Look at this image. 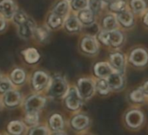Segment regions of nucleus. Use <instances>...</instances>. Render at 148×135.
<instances>
[{"instance_id": "27", "label": "nucleus", "mask_w": 148, "mask_h": 135, "mask_svg": "<svg viewBox=\"0 0 148 135\" xmlns=\"http://www.w3.org/2000/svg\"><path fill=\"white\" fill-rule=\"evenodd\" d=\"M89 9L99 18L106 10L103 0H88Z\"/></svg>"}, {"instance_id": "43", "label": "nucleus", "mask_w": 148, "mask_h": 135, "mask_svg": "<svg viewBox=\"0 0 148 135\" xmlns=\"http://www.w3.org/2000/svg\"><path fill=\"white\" fill-rule=\"evenodd\" d=\"M2 76H3V75H2V73H1V72H0V79H1V78H2Z\"/></svg>"}, {"instance_id": "42", "label": "nucleus", "mask_w": 148, "mask_h": 135, "mask_svg": "<svg viewBox=\"0 0 148 135\" xmlns=\"http://www.w3.org/2000/svg\"><path fill=\"white\" fill-rule=\"evenodd\" d=\"M52 135H65V134L63 133V132H55V133H53Z\"/></svg>"}, {"instance_id": "30", "label": "nucleus", "mask_w": 148, "mask_h": 135, "mask_svg": "<svg viewBox=\"0 0 148 135\" xmlns=\"http://www.w3.org/2000/svg\"><path fill=\"white\" fill-rule=\"evenodd\" d=\"M29 16H30V15H29L25 10H23L22 8L19 7L18 10L17 11V12L15 13L13 19H12L11 24H12L14 27H16V26H18L19 24H21L22 22H24Z\"/></svg>"}, {"instance_id": "9", "label": "nucleus", "mask_w": 148, "mask_h": 135, "mask_svg": "<svg viewBox=\"0 0 148 135\" xmlns=\"http://www.w3.org/2000/svg\"><path fill=\"white\" fill-rule=\"evenodd\" d=\"M18 8L17 0H0V16L10 23Z\"/></svg>"}, {"instance_id": "28", "label": "nucleus", "mask_w": 148, "mask_h": 135, "mask_svg": "<svg viewBox=\"0 0 148 135\" xmlns=\"http://www.w3.org/2000/svg\"><path fill=\"white\" fill-rule=\"evenodd\" d=\"M71 10L73 13H78L83 10L89 8L88 0H71L70 2Z\"/></svg>"}, {"instance_id": "16", "label": "nucleus", "mask_w": 148, "mask_h": 135, "mask_svg": "<svg viewBox=\"0 0 148 135\" xmlns=\"http://www.w3.org/2000/svg\"><path fill=\"white\" fill-rule=\"evenodd\" d=\"M65 103L68 108L71 110H77L82 104V97L75 87H71L68 90L65 98Z\"/></svg>"}, {"instance_id": "34", "label": "nucleus", "mask_w": 148, "mask_h": 135, "mask_svg": "<svg viewBox=\"0 0 148 135\" xmlns=\"http://www.w3.org/2000/svg\"><path fill=\"white\" fill-rule=\"evenodd\" d=\"M14 85L12 84V80L7 76H2L0 79V93H7L10 90L12 89V86Z\"/></svg>"}, {"instance_id": "14", "label": "nucleus", "mask_w": 148, "mask_h": 135, "mask_svg": "<svg viewBox=\"0 0 148 135\" xmlns=\"http://www.w3.org/2000/svg\"><path fill=\"white\" fill-rule=\"evenodd\" d=\"M64 20L65 19L48 11V12L46 13L45 17L44 23L51 32H57V31L63 29Z\"/></svg>"}, {"instance_id": "37", "label": "nucleus", "mask_w": 148, "mask_h": 135, "mask_svg": "<svg viewBox=\"0 0 148 135\" xmlns=\"http://www.w3.org/2000/svg\"><path fill=\"white\" fill-rule=\"evenodd\" d=\"M29 135H48V130L45 126H36L30 131Z\"/></svg>"}, {"instance_id": "44", "label": "nucleus", "mask_w": 148, "mask_h": 135, "mask_svg": "<svg viewBox=\"0 0 148 135\" xmlns=\"http://www.w3.org/2000/svg\"><path fill=\"white\" fill-rule=\"evenodd\" d=\"M68 1H69V2H71V0H68Z\"/></svg>"}, {"instance_id": "38", "label": "nucleus", "mask_w": 148, "mask_h": 135, "mask_svg": "<svg viewBox=\"0 0 148 135\" xmlns=\"http://www.w3.org/2000/svg\"><path fill=\"white\" fill-rule=\"evenodd\" d=\"M10 25L11 23L9 21H7L6 19H5L4 18L0 16V35L5 34L8 31Z\"/></svg>"}, {"instance_id": "4", "label": "nucleus", "mask_w": 148, "mask_h": 135, "mask_svg": "<svg viewBox=\"0 0 148 135\" xmlns=\"http://www.w3.org/2000/svg\"><path fill=\"white\" fill-rule=\"evenodd\" d=\"M37 25L38 23L36 22V20L32 16H29L24 22L15 27L18 37L24 41L32 40L33 32Z\"/></svg>"}, {"instance_id": "22", "label": "nucleus", "mask_w": 148, "mask_h": 135, "mask_svg": "<svg viewBox=\"0 0 148 135\" xmlns=\"http://www.w3.org/2000/svg\"><path fill=\"white\" fill-rule=\"evenodd\" d=\"M9 78L14 86H21L26 80V73L21 67H14L9 74Z\"/></svg>"}, {"instance_id": "8", "label": "nucleus", "mask_w": 148, "mask_h": 135, "mask_svg": "<svg viewBox=\"0 0 148 135\" xmlns=\"http://www.w3.org/2000/svg\"><path fill=\"white\" fill-rule=\"evenodd\" d=\"M52 32L45 23L38 24L33 32L32 41L39 45H46L50 42Z\"/></svg>"}, {"instance_id": "17", "label": "nucleus", "mask_w": 148, "mask_h": 135, "mask_svg": "<svg viewBox=\"0 0 148 135\" xmlns=\"http://www.w3.org/2000/svg\"><path fill=\"white\" fill-rule=\"evenodd\" d=\"M45 104V99L39 95H32L29 97L25 102V110L28 112H38Z\"/></svg>"}, {"instance_id": "35", "label": "nucleus", "mask_w": 148, "mask_h": 135, "mask_svg": "<svg viewBox=\"0 0 148 135\" xmlns=\"http://www.w3.org/2000/svg\"><path fill=\"white\" fill-rule=\"evenodd\" d=\"M145 95V93H144L142 87H140V88H138L137 90L133 91V92L131 93L130 97H131L132 100H133V101H135V102H142V101L144 100Z\"/></svg>"}, {"instance_id": "41", "label": "nucleus", "mask_w": 148, "mask_h": 135, "mask_svg": "<svg viewBox=\"0 0 148 135\" xmlns=\"http://www.w3.org/2000/svg\"><path fill=\"white\" fill-rule=\"evenodd\" d=\"M113 0H103V2H104V4H105V5H106V6L111 3V2H112Z\"/></svg>"}, {"instance_id": "31", "label": "nucleus", "mask_w": 148, "mask_h": 135, "mask_svg": "<svg viewBox=\"0 0 148 135\" xmlns=\"http://www.w3.org/2000/svg\"><path fill=\"white\" fill-rule=\"evenodd\" d=\"M95 87H96V90L100 94H103V95L107 94L111 90L106 79H99L98 81L95 83Z\"/></svg>"}, {"instance_id": "33", "label": "nucleus", "mask_w": 148, "mask_h": 135, "mask_svg": "<svg viewBox=\"0 0 148 135\" xmlns=\"http://www.w3.org/2000/svg\"><path fill=\"white\" fill-rule=\"evenodd\" d=\"M50 125L53 130H56V131L61 130L64 127V121H63L62 117L58 114L52 115L50 119Z\"/></svg>"}, {"instance_id": "13", "label": "nucleus", "mask_w": 148, "mask_h": 135, "mask_svg": "<svg viewBox=\"0 0 148 135\" xmlns=\"http://www.w3.org/2000/svg\"><path fill=\"white\" fill-rule=\"evenodd\" d=\"M109 63L113 68L114 72L124 74L126 64V59L124 53L119 51L112 52L109 55Z\"/></svg>"}, {"instance_id": "23", "label": "nucleus", "mask_w": 148, "mask_h": 135, "mask_svg": "<svg viewBox=\"0 0 148 135\" xmlns=\"http://www.w3.org/2000/svg\"><path fill=\"white\" fill-rule=\"evenodd\" d=\"M143 119H144V116L140 111L133 110V111H131L127 113L125 120H126V123L129 126L136 128L142 124Z\"/></svg>"}, {"instance_id": "20", "label": "nucleus", "mask_w": 148, "mask_h": 135, "mask_svg": "<svg viewBox=\"0 0 148 135\" xmlns=\"http://www.w3.org/2000/svg\"><path fill=\"white\" fill-rule=\"evenodd\" d=\"M128 8L136 17L141 18L148 10L147 0H128Z\"/></svg>"}, {"instance_id": "11", "label": "nucleus", "mask_w": 148, "mask_h": 135, "mask_svg": "<svg viewBox=\"0 0 148 135\" xmlns=\"http://www.w3.org/2000/svg\"><path fill=\"white\" fill-rule=\"evenodd\" d=\"M119 28L123 31L132 29L136 25V16L128 9L116 15Z\"/></svg>"}, {"instance_id": "24", "label": "nucleus", "mask_w": 148, "mask_h": 135, "mask_svg": "<svg viewBox=\"0 0 148 135\" xmlns=\"http://www.w3.org/2000/svg\"><path fill=\"white\" fill-rule=\"evenodd\" d=\"M128 9V1L127 0H113L106 8V10L115 15L124 12Z\"/></svg>"}, {"instance_id": "40", "label": "nucleus", "mask_w": 148, "mask_h": 135, "mask_svg": "<svg viewBox=\"0 0 148 135\" xmlns=\"http://www.w3.org/2000/svg\"><path fill=\"white\" fill-rule=\"evenodd\" d=\"M142 89H143L145 94H147V95H148V81H146V82L144 84V86H142Z\"/></svg>"}, {"instance_id": "21", "label": "nucleus", "mask_w": 148, "mask_h": 135, "mask_svg": "<svg viewBox=\"0 0 148 135\" xmlns=\"http://www.w3.org/2000/svg\"><path fill=\"white\" fill-rule=\"evenodd\" d=\"M94 74L99 79H107L113 72V68L110 63L107 62H99L94 65Z\"/></svg>"}, {"instance_id": "18", "label": "nucleus", "mask_w": 148, "mask_h": 135, "mask_svg": "<svg viewBox=\"0 0 148 135\" xmlns=\"http://www.w3.org/2000/svg\"><path fill=\"white\" fill-rule=\"evenodd\" d=\"M77 16H78L79 21L81 22L82 25L84 26V29L89 28L94 25H97L98 19H99L89 8L78 12Z\"/></svg>"}, {"instance_id": "1", "label": "nucleus", "mask_w": 148, "mask_h": 135, "mask_svg": "<svg viewBox=\"0 0 148 135\" xmlns=\"http://www.w3.org/2000/svg\"><path fill=\"white\" fill-rule=\"evenodd\" d=\"M96 38L99 45L112 49H119L122 47L126 40L125 32L119 28L112 31H101L96 34Z\"/></svg>"}, {"instance_id": "26", "label": "nucleus", "mask_w": 148, "mask_h": 135, "mask_svg": "<svg viewBox=\"0 0 148 135\" xmlns=\"http://www.w3.org/2000/svg\"><path fill=\"white\" fill-rule=\"evenodd\" d=\"M107 82L111 90H119L124 86V78L123 74L113 72L107 79Z\"/></svg>"}, {"instance_id": "12", "label": "nucleus", "mask_w": 148, "mask_h": 135, "mask_svg": "<svg viewBox=\"0 0 148 135\" xmlns=\"http://www.w3.org/2000/svg\"><path fill=\"white\" fill-rule=\"evenodd\" d=\"M95 83L90 78H81L78 80V91L82 99L91 98L95 91Z\"/></svg>"}, {"instance_id": "32", "label": "nucleus", "mask_w": 148, "mask_h": 135, "mask_svg": "<svg viewBox=\"0 0 148 135\" xmlns=\"http://www.w3.org/2000/svg\"><path fill=\"white\" fill-rule=\"evenodd\" d=\"M8 131L12 135H20L24 131V125L20 121H12L8 125Z\"/></svg>"}, {"instance_id": "36", "label": "nucleus", "mask_w": 148, "mask_h": 135, "mask_svg": "<svg viewBox=\"0 0 148 135\" xmlns=\"http://www.w3.org/2000/svg\"><path fill=\"white\" fill-rule=\"evenodd\" d=\"M25 122L27 125H35L38 122V112H28L25 117Z\"/></svg>"}, {"instance_id": "29", "label": "nucleus", "mask_w": 148, "mask_h": 135, "mask_svg": "<svg viewBox=\"0 0 148 135\" xmlns=\"http://www.w3.org/2000/svg\"><path fill=\"white\" fill-rule=\"evenodd\" d=\"M88 123H89L88 118L84 115H78L76 117H74L71 121L72 126L77 130H82L86 128L88 125Z\"/></svg>"}, {"instance_id": "7", "label": "nucleus", "mask_w": 148, "mask_h": 135, "mask_svg": "<svg viewBox=\"0 0 148 135\" xmlns=\"http://www.w3.org/2000/svg\"><path fill=\"white\" fill-rule=\"evenodd\" d=\"M63 30L68 34L75 35V34L81 33L82 31L84 30V26L79 21L77 14L71 12L64 20Z\"/></svg>"}, {"instance_id": "6", "label": "nucleus", "mask_w": 148, "mask_h": 135, "mask_svg": "<svg viewBox=\"0 0 148 135\" xmlns=\"http://www.w3.org/2000/svg\"><path fill=\"white\" fill-rule=\"evenodd\" d=\"M97 24L101 31H112L119 28L116 15L107 11L99 17Z\"/></svg>"}, {"instance_id": "5", "label": "nucleus", "mask_w": 148, "mask_h": 135, "mask_svg": "<svg viewBox=\"0 0 148 135\" xmlns=\"http://www.w3.org/2000/svg\"><path fill=\"white\" fill-rule=\"evenodd\" d=\"M129 63L136 67H143L148 64V51L145 48L137 46L130 51L128 55Z\"/></svg>"}, {"instance_id": "39", "label": "nucleus", "mask_w": 148, "mask_h": 135, "mask_svg": "<svg viewBox=\"0 0 148 135\" xmlns=\"http://www.w3.org/2000/svg\"><path fill=\"white\" fill-rule=\"evenodd\" d=\"M140 19H141V23H142V25H143L146 29H148V10L144 13V15H143Z\"/></svg>"}, {"instance_id": "2", "label": "nucleus", "mask_w": 148, "mask_h": 135, "mask_svg": "<svg viewBox=\"0 0 148 135\" xmlns=\"http://www.w3.org/2000/svg\"><path fill=\"white\" fill-rule=\"evenodd\" d=\"M79 47L84 54L87 56H95L99 53V43L96 38V35L85 33L79 39Z\"/></svg>"}, {"instance_id": "3", "label": "nucleus", "mask_w": 148, "mask_h": 135, "mask_svg": "<svg viewBox=\"0 0 148 135\" xmlns=\"http://www.w3.org/2000/svg\"><path fill=\"white\" fill-rule=\"evenodd\" d=\"M48 88L49 94L54 98H61L66 95L69 90L66 79L60 75H54L51 78Z\"/></svg>"}, {"instance_id": "19", "label": "nucleus", "mask_w": 148, "mask_h": 135, "mask_svg": "<svg viewBox=\"0 0 148 135\" xmlns=\"http://www.w3.org/2000/svg\"><path fill=\"white\" fill-rule=\"evenodd\" d=\"M20 55L23 60L27 64H36L40 60V53L35 47H27L20 51Z\"/></svg>"}, {"instance_id": "25", "label": "nucleus", "mask_w": 148, "mask_h": 135, "mask_svg": "<svg viewBox=\"0 0 148 135\" xmlns=\"http://www.w3.org/2000/svg\"><path fill=\"white\" fill-rule=\"evenodd\" d=\"M4 101L8 106H16L21 101V94L18 91L12 89L5 93Z\"/></svg>"}, {"instance_id": "15", "label": "nucleus", "mask_w": 148, "mask_h": 135, "mask_svg": "<svg viewBox=\"0 0 148 135\" xmlns=\"http://www.w3.org/2000/svg\"><path fill=\"white\" fill-rule=\"evenodd\" d=\"M49 11L64 19H66L71 12V5L68 0H56L50 7Z\"/></svg>"}, {"instance_id": "10", "label": "nucleus", "mask_w": 148, "mask_h": 135, "mask_svg": "<svg viewBox=\"0 0 148 135\" xmlns=\"http://www.w3.org/2000/svg\"><path fill=\"white\" fill-rule=\"evenodd\" d=\"M51 81V77L48 73L44 71L38 70L35 71L31 78L32 86L36 91H42L49 86Z\"/></svg>"}]
</instances>
